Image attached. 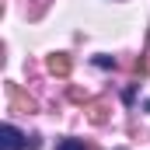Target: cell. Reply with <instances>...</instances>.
Returning <instances> with one entry per match:
<instances>
[{"label": "cell", "mask_w": 150, "mask_h": 150, "mask_svg": "<svg viewBox=\"0 0 150 150\" xmlns=\"http://www.w3.org/2000/svg\"><path fill=\"white\" fill-rule=\"evenodd\" d=\"M56 150H87V147H84V140H63Z\"/></svg>", "instance_id": "4"}, {"label": "cell", "mask_w": 150, "mask_h": 150, "mask_svg": "<svg viewBox=\"0 0 150 150\" xmlns=\"http://www.w3.org/2000/svg\"><path fill=\"white\" fill-rule=\"evenodd\" d=\"M87 115H91V122H105V105H101V101H94V105L87 108Z\"/></svg>", "instance_id": "3"}, {"label": "cell", "mask_w": 150, "mask_h": 150, "mask_svg": "<svg viewBox=\"0 0 150 150\" xmlns=\"http://www.w3.org/2000/svg\"><path fill=\"white\" fill-rule=\"evenodd\" d=\"M25 147H28V140H25L21 129H14V126H0V150H25Z\"/></svg>", "instance_id": "1"}, {"label": "cell", "mask_w": 150, "mask_h": 150, "mask_svg": "<svg viewBox=\"0 0 150 150\" xmlns=\"http://www.w3.org/2000/svg\"><path fill=\"white\" fill-rule=\"evenodd\" d=\"M45 67H49V74H56V77H67L70 70H74V59H70L67 52H52V56L45 59Z\"/></svg>", "instance_id": "2"}]
</instances>
